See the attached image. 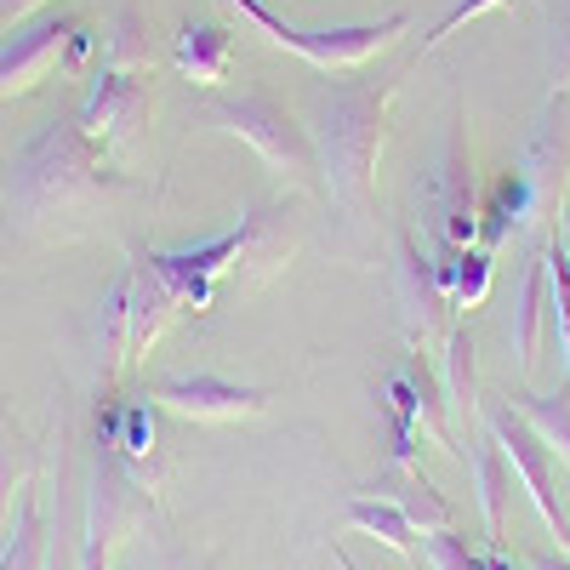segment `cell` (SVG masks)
I'll list each match as a JSON object with an SVG mask.
<instances>
[{
	"instance_id": "d6986e66",
	"label": "cell",
	"mask_w": 570,
	"mask_h": 570,
	"mask_svg": "<svg viewBox=\"0 0 570 570\" xmlns=\"http://www.w3.org/2000/svg\"><path fill=\"white\" fill-rule=\"evenodd\" d=\"M508 405L531 422V434L553 451V462H564L570 468V376L553 389V394H531V389H519V394H508Z\"/></svg>"
},
{
	"instance_id": "5b68a950",
	"label": "cell",
	"mask_w": 570,
	"mask_h": 570,
	"mask_svg": "<svg viewBox=\"0 0 570 570\" xmlns=\"http://www.w3.org/2000/svg\"><path fill=\"white\" fill-rule=\"evenodd\" d=\"M422 206H428V240L434 246H480V188H473V166H468L462 104L451 109L434 171L422 177Z\"/></svg>"
},
{
	"instance_id": "3957f363",
	"label": "cell",
	"mask_w": 570,
	"mask_h": 570,
	"mask_svg": "<svg viewBox=\"0 0 570 570\" xmlns=\"http://www.w3.org/2000/svg\"><path fill=\"white\" fill-rule=\"evenodd\" d=\"M223 7L240 12L268 46H279V52H292L303 58L308 69H325V75H343V69H360L371 63L376 52H389V46L411 29L405 12H389L383 23H337V29H297V23H285L268 0H223Z\"/></svg>"
},
{
	"instance_id": "30bf717a",
	"label": "cell",
	"mask_w": 570,
	"mask_h": 570,
	"mask_svg": "<svg viewBox=\"0 0 570 570\" xmlns=\"http://www.w3.org/2000/svg\"><path fill=\"white\" fill-rule=\"evenodd\" d=\"M394 297L405 314V343L411 348H434L445 343V331L456 325V303L445 297V285L434 274V257L416 246V234H400V274H394Z\"/></svg>"
},
{
	"instance_id": "4fadbf2b",
	"label": "cell",
	"mask_w": 570,
	"mask_h": 570,
	"mask_svg": "<svg viewBox=\"0 0 570 570\" xmlns=\"http://www.w3.org/2000/svg\"><path fill=\"white\" fill-rule=\"evenodd\" d=\"M171 69L195 86H217L234 75V29L217 18H183L171 40Z\"/></svg>"
},
{
	"instance_id": "ffe728a7",
	"label": "cell",
	"mask_w": 570,
	"mask_h": 570,
	"mask_svg": "<svg viewBox=\"0 0 570 570\" xmlns=\"http://www.w3.org/2000/svg\"><path fill=\"white\" fill-rule=\"evenodd\" d=\"M348 525L360 531V537H371V542H383L389 553H400V559H416V525H411V519L389 502V497H354L348 508Z\"/></svg>"
},
{
	"instance_id": "44dd1931",
	"label": "cell",
	"mask_w": 570,
	"mask_h": 570,
	"mask_svg": "<svg viewBox=\"0 0 570 570\" xmlns=\"http://www.w3.org/2000/svg\"><path fill=\"white\" fill-rule=\"evenodd\" d=\"M40 508H35V473H23V497H18V519L7 525V548H0V570H40Z\"/></svg>"
},
{
	"instance_id": "ac0fdd59",
	"label": "cell",
	"mask_w": 570,
	"mask_h": 570,
	"mask_svg": "<svg viewBox=\"0 0 570 570\" xmlns=\"http://www.w3.org/2000/svg\"><path fill=\"white\" fill-rule=\"evenodd\" d=\"M371 497H389L416 531H440V525H451V519H456V508L434 491V480H422L416 468H394V480L371 485Z\"/></svg>"
},
{
	"instance_id": "6da1fadb",
	"label": "cell",
	"mask_w": 570,
	"mask_h": 570,
	"mask_svg": "<svg viewBox=\"0 0 570 570\" xmlns=\"http://www.w3.org/2000/svg\"><path fill=\"white\" fill-rule=\"evenodd\" d=\"M115 188H120V177L109 171L104 142L80 126V109H63L18 149L7 200L23 228L69 234L86 217H98L115 200Z\"/></svg>"
},
{
	"instance_id": "4316f807",
	"label": "cell",
	"mask_w": 570,
	"mask_h": 570,
	"mask_svg": "<svg viewBox=\"0 0 570 570\" xmlns=\"http://www.w3.org/2000/svg\"><path fill=\"white\" fill-rule=\"evenodd\" d=\"M570 80V0H553V86Z\"/></svg>"
},
{
	"instance_id": "e0dca14e",
	"label": "cell",
	"mask_w": 570,
	"mask_h": 570,
	"mask_svg": "<svg viewBox=\"0 0 570 570\" xmlns=\"http://www.w3.org/2000/svg\"><path fill=\"white\" fill-rule=\"evenodd\" d=\"M508 497H513V468H508L502 445L485 434L480 445H473V502H480V519H485V542H502Z\"/></svg>"
},
{
	"instance_id": "5bb4252c",
	"label": "cell",
	"mask_w": 570,
	"mask_h": 570,
	"mask_svg": "<svg viewBox=\"0 0 570 570\" xmlns=\"http://www.w3.org/2000/svg\"><path fill=\"white\" fill-rule=\"evenodd\" d=\"M525 228H542V212H537L525 177H519V166H513V171H502L485 188V200H480V246L497 252V246H508L513 234H525Z\"/></svg>"
},
{
	"instance_id": "8fae6325",
	"label": "cell",
	"mask_w": 570,
	"mask_h": 570,
	"mask_svg": "<svg viewBox=\"0 0 570 570\" xmlns=\"http://www.w3.org/2000/svg\"><path fill=\"white\" fill-rule=\"evenodd\" d=\"M149 400L188 416V422H240L268 411V389H246V383H228V376L212 371H171L149 383Z\"/></svg>"
},
{
	"instance_id": "52a82bcc",
	"label": "cell",
	"mask_w": 570,
	"mask_h": 570,
	"mask_svg": "<svg viewBox=\"0 0 570 570\" xmlns=\"http://www.w3.org/2000/svg\"><path fill=\"white\" fill-rule=\"evenodd\" d=\"M383 411L394 428V468H416V434H428L434 445H451L445 383L422 365V354H405L400 371L383 383Z\"/></svg>"
},
{
	"instance_id": "277c9868",
	"label": "cell",
	"mask_w": 570,
	"mask_h": 570,
	"mask_svg": "<svg viewBox=\"0 0 570 570\" xmlns=\"http://www.w3.org/2000/svg\"><path fill=\"white\" fill-rule=\"evenodd\" d=\"M206 126L240 137L246 149L279 171V177H297V183H314L320 177V155H314V137L285 115L274 98H263V91H240V98H212L206 104Z\"/></svg>"
},
{
	"instance_id": "9c48e42d",
	"label": "cell",
	"mask_w": 570,
	"mask_h": 570,
	"mask_svg": "<svg viewBox=\"0 0 570 570\" xmlns=\"http://www.w3.org/2000/svg\"><path fill=\"white\" fill-rule=\"evenodd\" d=\"M80 12H58V7H46L35 12L7 46H0V104L7 98H23V91H35L52 69H63V52H69V40L80 35Z\"/></svg>"
},
{
	"instance_id": "1f68e13d",
	"label": "cell",
	"mask_w": 570,
	"mask_h": 570,
	"mask_svg": "<svg viewBox=\"0 0 570 570\" xmlns=\"http://www.w3.org/2000/svg\"><path fill=\"white\" fill-rule=\"evenodd\" d=\"M0 548H7V513H0Z\"/></svg>"
},
{
	"instance_id": "8992f818",
	"label": "cell",
	"mask_w": 570,
	"mask_h": 570,
	"mask_svg": "<svg viewBox=\"0 0 570 570\" xmlns=\"http://www.w3.org/2000/svg\"><path fill=\"white\" fill-rule=\"evenodd\" d=\"M485 434L502 445V456H508V468H513V480L525 485V497H531V508L542 513V525L559 537V548L570 553V513H564V502H559V462H553V451L531 434V422L519 416L508 400H497V405H485Z\"/></svg>"
},
{
	"instance_id": "7c38bea8",
	"label": "cell",
	"mask_w": 570,
	"mask_h": 570,
	"mask_svg": "<svg viewBox=\"0 0 570 570\" xmlns=\"http://www.w3.org/2000/svg\"><path fill=\"white\" fill-rule=\"evenodd\" d=\"M149 120V86L142 75H120V69H91L86 80V104H80V126L104 142V155H120L126 142Z\"/></svg>"
},
{
	"instance_id": "484cf974",
	"label": "cell",
	"mask_w": 570,
	"mask_h": 570,
	"mask_svg": "<svg viewBox=\"0 0 570 570\" xmlns=\"http://www.w3.org/2000/svg\"><path fill=\"white\" fill-rule=\"evenodd\" d=\"M497 7H508V0H451V7L440 12V23L422 35V52L416 58H428V52H440V46L462 29V23H473V18H485V12H497Z\"/></svg>"
},
{
	"instance_id": "cb8c5ba5",
	"label": "cell",
	"mask_w": 570,
	"mask_h": 570,
	"mask_svg": "<svg viewBox=\"0 0 570 570\" xmlns=\"http://www.w3.org/2000/svg\"><path fill=\"white\" fill-rule=\"evenodd\" d=\"M416 559H428L434 570H485V553H473L462 531L440 525V531H422L416 542Z\"/></svg>"
},
{
	"instance_id": "7a4b0ae2",
	"label": "cell",
	"mask_w": 570,
	"mask_h": 570,
	"mask_svg": "<svg viewBox=\"0 0 570 570\" xmlns=\"http://www.w3.org/2000/svg\"><path fill=\"white\" fill-rule=\"evenodd\" d=\"M400 69L376 80H343L314 98V155H320V183L348 217L371 212L376 195V160L389 142V115L400 98Z\"/></svg>"
},
{
	"instance_id": "4dcf8cb0",
	"label": "cell",
	"mask_w": 570,
	"mask_h": 570,
	"mask_svg": "<svg viewBox=\"0 0 570 570\" xmlns=\"http://www.w3.org/2000/svg\"><path fill=\"white\" fill-rule=\"evenodd\" d=\"M337 564H343V570H360V564H354V559H348V553H343V548H337Z\"/></svg>"
},
{
	"instance_id": "d4e9b609",
	"label": "cell",
	"mask_w": 570,
	"mask_h": 570,
	"mask_svg": "<svg viewBox=\"0 0 570 570\" xmlns=\"http://www.w3.org/2000/svg\"><path fill=\"white\" fill-rule=\"evenodd\" d=\"M491 257H497V252H485V246H468V252H462L456 285H451V303H456V308H480V303H485V292H491Z\"/></svg>"
},
{
	"instance_id": "d6a6232c",
	"label": "cell",
	"mask_w": 570,
	"mask_h": 570,
	"mask_svg": "<svg viewBox=\"0 0 570 570\" xmlns=\"http://www.w3.org/2000/svg\"><path fill=\"white\" fill-rule=\"evenodd\" d=\"M564 257H570V228H564Z\"/></svg>"
},
{
	"instance_id": "83f0119b",
	"label": "cell",
	"mask_w": 570,
	"mask_h": 570,
	"mask_svg": "<svg viewBox=\"0 0 570 570\" xmlns=\"http://www.w3.org/2000/svg\"><path fill=\"white\" fill-rule=\"evenodd\" d=\"M46 7H58V0H0V29H12V23H29L35 12Z\"/></svg>"
},
{
	"instance_id": "7402d4cb",
	"label": "cell",
	"mask_w": 570,
	"mask_h": 570,
	"mask_svg": "<svg viewBox=\"0 0 570 570\" xmlns=\"http://www.w3.org/2000/svg\"><path fill=\"white\" fill-rule=\"evenodd\" d=\"M440 360H445V405L451 416H473V331L468 325H451L445 343H440Z\"/></svg>"
},
{
	"instance_id": "f546056e",
	"label": "cell",
	"mask_w": 570,
	"mask_h": 570,
	"mask_svg": "<svg viewBox=\"0 0 570 570\" xmlns=\"http://www.w3.org/2000/svg\"><path fill=\"white\" fill-rule=\"evenodd\" d=\"M531 570H570V553H542L531 559Z\"/></svg>"
},
{
	"instance_id": "9a60e30c",
	"label": "cell",
	"mask_w": 570,
	"mask_h": 570,
	"mask_svg": "<svg viewBox=\"0 0 570 570\" xmlns=\"http://www.w3.org/2000/svg\"><path fill=\"white\" fill-rule=\"evenodd\" d=\"M542 325H548V240H542V252H537L531 268H525L519 308H513V325H508L513 354H519V371H537V360H542Z\"/></svg>"
},
{
	"instance_id": "f1b7e54d",
	"label": "cell",
	"mask_w": 570,
	"mask_h": 570,
	"mask_svg": "<svg viewBox=\"0 0 570 570\" xmlns=\"http://www.w3.org/2000/svg\"><path fill=\"white\" fill-rule=\"evenodd\" d=\"M485 570H519V564L508 559V548H502V542H491V548H485Z\"/></svg>"
},
{
	"instance_id": "ba28073f",
	"label": "cell",
	"mask_w": 570,
	"mask_h": 570,
	"mask_svg": "<svg viewBox=\"0 0 570 570\" xmlns=\"http://www.w3.org/2000/svg\"><path fill=\"white\" fill-rule=\"evenodd\" d=\"M142 513V491L137 473L126 468V456L104 451L91 468V497H86V542H80V570H109L120 537L137 525Z\"/></svg>"
},
{
	"instance_id": "603a6c76",
	"label": "cell",
	"mask_w": 570,
	"mask_h": 570,
	"mask_svg": "<svg viewBox=\"0 0 570 570\" xmlns=\"http://www.w3.org/2000/svg\"><path fill=\"white\" fill-rule=\"evenodd\" d=\"M548 331L564 354V376H570V257H564L559 234H548Z\"/></svg>"
},
{
	"instance_id": "2e32d148",
	"label": "cell",
	"mask_w": 570,
	"mask_h": 570,
	"mask_svg": "<svg viewBox=\"0 0 570 570\" xmlns=\"http://www.w3.org/2000/svg\"><path fill=\"white\" fill-rule=\"evenodd\" d=\"M98 52H104V63H98V69H120V75H149V69H155V40H149V18H142L137 7H115V12L104 18Z\"/></svg>"
}]
</instances>
